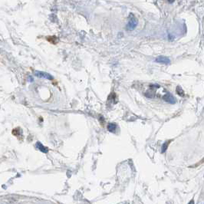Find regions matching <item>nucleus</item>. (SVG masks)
Listing matches in <instances>:
<instances>
[{
	"label": "nucleus",
	"instance_id": "obj_9",
	"mask_svg": "<svg viewBox=\"0 0 204 204\" xmlns=\"http://www.w3.org/2000/svg\"><path fill=\"white\" fill-rule=\"evenodd\" d=\"M47 39H48V41H50L51 43L54 44V43H56V40H57V38H56V37H54V36H50V37H49Z\"/></svg>",
	"mask_w": 204,
	"mask_h": 204
},
{
	"label": "nucleus",
	"instance_id": "obj_6",
	"mask_svg": "<svg viewBox=\"0 0 204 204\" xmlns=\"http://www.w3.org/2000/svg\"><path fill=\"white\" fill-rule=\"evenodd\" d=\"M117 128H118V126H117V125L114 123L108 124H107V127L108 131H110V132H111V133L115 132L117 130Z\"/></svg>",
	"mask_w": 204,
	"mask_h": 204
},
{
	"label": "nucleus",
	"instance_id": "obj_7",
	"mask_svg": "<svg viewBox=\"0 0 204 204\" xmlns=\"http://www.w3.org/2000/svg\"><path fill=\"white\" fill-rule=\"evenodd\" d=\"M170 142H171V141H167V142H165L164 144H163V145H162V148H161V152H162V153H164V152L166 151L167 149L168 146H169V144H170Z\"/></svg>",
	"mask_w": 204,
	"mask_h": 204
},
{
	"label": "nucleus",
	"instance_id": "obj_4",
	"mask_svg": "<svg viewBox=\"0 0 204 204\" xmlns=\"http://www.w3.org/2000/svg\"><path fill=\"white\" fill-rule=\"evenodd\" d=\"M163 98L165 102H167V103H170V104H175L176 102V99H175V98L173 97V96L169 92L167 93V94H165V95L163 96Z\"/></svg>",
	"mask_w": 204,
	"mask_h": 204
},
{
	"label": "nucleus",
	"instance_id": "obj_5",
	"mask_svg": "<svg viewBox=\"0 0 204 204\" xmlns=\"http://www.w3.org/2000/svg\"><path fill=\"white\" fill-rule=\"evenodd\" d=\"M35 147H36V148H38L40 151L44 154H47L48 152H49V149L46 147H45V146L43 145V144H41L40 142H37V144H35Z\"/></svg>",
	"mask_w": 204,
	"mask_h": 204
},
{
	"label": "nucleus",
	"instance_id": "obj_3",
	"mask_svg": "<svg viewBox=\"0 0 204 204\" xmlns=\"http://www.w3.org/2000/svg\"><path fill=\"white\" fill-rule=\"evenodd\" d=\"M156 62L160 64H163V65H169L170 63V60L169 58L166 57V56H159L155 60Z\"/></svg>",
	"mask_w": 204,
	"mask_h": 204
},
{
	"label": "nucleus",
	"instance_id": "obj_1",
	"mask_svg": "<svg viewBox=\"0 0 204 204\" xmlns=\"http://www.w3.org/2000/svg\"><path fill=\"white\" fill-rule=\"evenodd\" d=\"M138 21L137 19L135 17V15H133V14H130L129 16V22H128V25H127L126 28L127 29L130 30V31H132L134 28H136L137 25Z\"/></svg>",
	"mask_w": 204,
	"mask_h": 204
},
{
	"label": "nucleus",
	"instance_id": "obj_10",
	"mask_svg": "<svg viewBox=\"0 0 204 204\" xmlns=\"http://www.w3.org/2000/svg\"><path fill=\"white\" fill-rule=\"evenodd\" d=\"M188 204H194V201H193V200H190V201H189V203H188Z\"/></svg>",
	"mask_w": 204,
	"mask_h": 204
},
{
	"label": "nucleus",
	"instance_id": "obj_2",
	"mask_svg": "<svg viewBox=\"0 0 204 204\" xmlns=\"http://www.w3.org/2000/svg\"><path fill=\"white\" fill-rule=\"evenodd\" d=\"M35 75L38 78H45V79H48V80H53L54 78H53L52 75H51L50 74L47 73V72H40V71H36L35 72Z\"/></svg>",
	"mask_w": 204,
	"mask_h": 204
},
{
	"label": "nucleus",
	"instance_id": "obj_8",
	"mask_svg": "<svg viewBox=\"0 0 204 204\" xmlns=\"http://www.w3.org/2000/svg\"><path fill=\"white\" fill-rule=\"evenodd\" d=\"M176 91H177V94H179L180 96H182V97H184V91H183V89L180 88V87H177V88H176Z\"/></svg>",
	"mask_w": 204,
	"mask_h": 204
}]
</instances>
